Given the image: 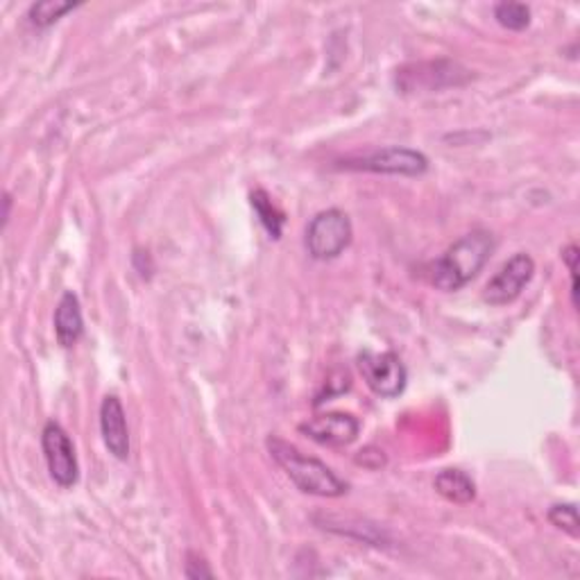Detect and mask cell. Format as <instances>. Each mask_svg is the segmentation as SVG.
<instances>
[{
	"label": "cell",
	"mask_w": 580,
	"mask_h": 580,
	"mask_svg": "<svg viewBox=\"0 0 580 580\" xmlns=\"http://www.w3.org/2000/svg\"><path fill=\"white\" fill-rule=\"evenodd\" d=\"M306 250L317 261L336 258L352 243V220L340 209L317 214L306 227Z\"/></svg>",
	"instance_id": "cell-3"
},
{
	"label": "cell",
	"mask_w": 580,
	"mask_h": 580,
	"mask_svg": "<svg viewBox=\"0 0 580 580\" xmlns=\"http://www.w3.org/2000/svg\"><path fill=\"white\" fill-rule=\"evenodd\" d=\"M268 451L277 466L286 472V476L293 481L304 495L327 499L347 495V483L331 468H327L323 460L302 454L298 447L288 445L286 440L277 438V435L268 438Z\"/></svg>",
	"instance_id": "cell-1"
},
{
	"label": "cell",
	"mask_w": 580,
	"mask_h": 580,
	"mask_svg": "<svg viewBox=\"0 0 580 580\" xmlns=\"http://www.w3.org/2000/svg\"><path fill=\"white\" fill-rule=\"evenodd\" d=\"M357 462L367 470H382L386 466V454L376 447H365L359 451Z\"/></svg>",
	"instance_id": "cell-17"
},
{
	"label": "cell",
	"mask_w": 580,
	"mask_h": 580,
	"mask_svg": "<svg viewBox=\"0 0 580 580\" xmlns=\"http://www.w3.org/2000/svg\"><path fill=\"white\" fill-rule=\"evenodd\" d=\"M495 19L499 21V25L508 27V31L521 33L531 23V8L524 3H499L495 8Z\"/></svg>",
	"instance_id": "cell-14"
},
{
	"label": "cell",
	"mask_w": 580,
	"mask_h": 580,
	"mask_svg": "<svg viewBox=\"0 0 580 580\" xmlns=\"http://www.w3.org/2000/svg\"><path fill=\"white\" fill-rule=\"evenodd\" d=\"M470 77V71L460 69L454 62H431V64H415V67H406L397 71V86H401V92H409L411 86L420 80L415 89H443V86L449 84H462ZM413 89V92H415Z\"/></svg>",
	"instance_id": "cell-9"
},
{
	"label": "cell",
	"mask_w": 580,
	"mask_h": 580,
	"mask_svg": "<svg viewBox=\"0 0 580 580\" xmlns=\"http://www.w3.org/2000/svg\"><path fill=\"white\" fill-rule=\"evenodd\" d=\"M10 207H12V197L10 195H5V225H8V220H10Z\"/></svg>",
	"instance_id": "cell-19"
},
{
	"label": "cell",
	"mask_w": 580,
	"mask_h": 580,
	"mask_svg": "<svg viewBox=\"0 0 580 580\" xmlns=\"http://www.w3.org/2000/svg\"><path fill=\"white\" fill-rule=\"evenodd\" d=\"M359 372L367 388L386 399H395L406 390V382H409V372H406L401 359L392 352H372L365 350L357 359Z\"/></svg>",
	"instance_id": "cell-4"
},
{
	"label": "cell",
	"mask_w": 580,
	"mask_h": 580,
	"mask_svg": "<svg viewBox=\"0 0 580 580\" xmlns=\"http://www.w3.org/2000/svg\"><path fill=\"white\" fill-rule=\"evenodd\" d=\"M186 578L191 580H200V578H212L214 571L209 569V565L205 563V558H200L197 554H189L186 556V569H184Z\"/></svg>",
	"instance_id": "cell-18"
},
{
	"label": "cell",
	"mask_w": 580,
	"mask_h": 580,
	"mask_svg": "<svg viewBox=\"0 0 580 580\" xmlns=\"http://www.w3.org/2000/svg\"><path fill=\"white\" fill-rule=\"evenodd\" d=\"M84 331L82 306L75 293H64L55 309V336L62 347H73Z\"/></svg>",
	"instance_id": "cell-11"
},
{
	"label": "cell",
	"mask_w": 580,
	"mask_h": 580,
	"mask_svg": "<svg viewBox=\"0 0 580 580\" xmlns=\"http://www.w3.org/2000/svg\"><path fill=\"white\" fill-rule=\"evenodd\" d=\"M75 8L77 3H64V0H41V3H35L31 8L27 19H31V23L37 27H48L60 21L67 12H73Z\"/></svg>",
	"instance_id": "cell-13"
},
{
	"label": "cell",
	"mask_w": 580,
	"mask_h": 580,
	"mask_svg": "<svg viewBox=\"0 0 580 580\" xmlns=\"http://www.w3.org/2000/svg\"><path fill=\"white\" fill-rule=\"evenodd\" d=\"M548 521L556 529L565 531L571 537H580V521H578V510L576 504H558L551 506L548 510Z\"/></svg>",
	"instance_id": "cell-16"
},
{
	"label": "cell",
	"mask_w": 580,
	"mask_h": 580,
	"mask_svg": "<svg viewBox=\"0 0 580 580\" xmlns=\"http://www.w3.org/2000/svg\"><path fill=\"white\" fill-rule=\"evenodd\" d=\"M533 275H535V261L529 254L519 252L510 261H506L502 270L487 281L483 290V300L492 306H506L521 295V290L531 283Z\"/></svg>",
	"instance_id": "cell-6"
},
{
	"label": "cell",
	"mask_w": 580,
	"mask_h": 580,
	"mask_svg": "<svg viewBox=\"0 0 580 580\" xmlns=\"http://www.w3.org/2000/svg\"><path fill=\"white\" fill-rule=\"evenodd\" d=\"M41 447L46 456V466L50 472V479L60 487H73L80 479V466L75 447L64 431L62 424L48 422L41 433Z\"/></svg>",
	"instance_id": "cell-5"
},
{
	"label": "cell",
	"mask_w": 580,
	"mask_h": 580,
	"mask_svg": "<svg viewBox=\"0 0 580 580\" xmlns=\"http://www.w3.org/2000/svg\"><path fill=\"white\" fill-rule=\"evenodd\" d=\"M252 207L256 209L261 222L266 225V229L273 234V239H279L281 234V225H283V216L275 209V205L270 202V197L264 191H256L252 195Z\"/></svg>",
	"instance_id": "cell-15"
},
{
	"label": "cell",
	"mask_w": 580,
	"mask_h": 580,
	"mask_svg": "<svg viewBox=\"0 0 580 580\" xmlns=\"http://www.w3.org/2000/svg\"><path fill=\"white\" fill-rule=\"evenodd\" d=\"M495 250V239L490 231L476 229L470 234L456 241L433 266L431 281L440 290H458L470 283L490 261V254Z\"/></svg>",
	"instance_id": "cell-2"
},
{
	"label": "cell",
	"mask_w": 580,
	"mask_h": 580,
	"mask_svg": "<svg viewBox=\"0 0 580 580\" xmlns=\"http://www.w3.org/2000/svg\"><path fill=\"white\" fill-rule=\"evenodd\" d=\"M345 168L367 170V172H382V176H406L418 178L424 176L428 168V159L411 148H384L370 153L359 159H347Z\"/></svg>",
	"instance_id": "cell-7"
},
{
	"label": "cell",
	"mask_w": 580,
	"mask_h": 580,
	"mask_svg": "<svg viewBox=\"0 0 580 580\" xmlns=\"http://www.w3.org/2000/svg\"><path fill=\"white\" fill-rule=\"evenodd\" d=\"M100 433L102 443L116 460L130 458V431L125 409L116 395H107L100 406Z\"/></svg>",
	"instance_id": "cell-10"
},
{
	"label": "cell",
	"mask_w": 580,
	"mask_h": 580,
	"mask_svg": "<svg viewBox=\"0 0 580 580\" xmlns=\"http://www.w3.org/2000/svg\"><path fill=\"white\" fill-rule=\"evenodd\" d=\"M300 431L317 445L347 447L357 440L361 422L350 413H327L300 424Z\"/></svg>",
	"instance_id": "cell-8"
},
{
	"label": "cell",
	"mask_w": 580,
	"mask_h": 580,
	"mask_svg": "<svg viewBox=\"0 0 580 580\" xmlns=\"http://www.w3.org/2000/svg\"><path fill=\"white\" fill-rule=\"evenodd\" d=\"M435 490L451 504L466 506L476 499V485L462 470H443L435 476Z\"/></svg>",
	"instance_id": "cell-12"
}]
</instances>
